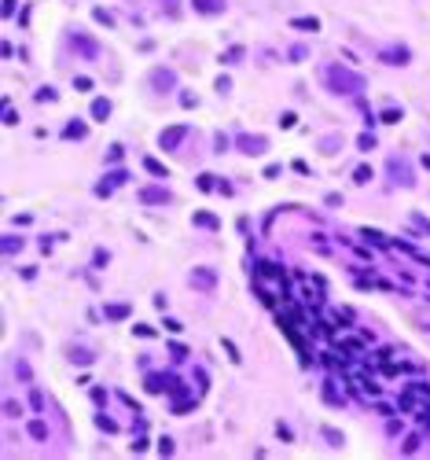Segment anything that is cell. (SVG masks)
Returning a JSON list of instances; mask_svg holds the SVG:
<instances>
[{"label":"cell","instance_id":"22","mask_svg":"<svg viewBox=\"0 0 430 460\" xmlns=\"http://www.w3.org/2000/svg\"><path fill=\"white\" fill-rule=\"evenodd\" d=\"M96 423H100V431H107V435H114V431H118V423H114V420H107V416H96Z\"/></svg>","mask_w":430,"mask_h":460},{"label":"cell","instance_id":"12","mask_svg":"<svg viewBox=\"0 0 430 460\" xmlns=\"http://www.w3.org/2000/svg\"><path fill=\"white\" fill-rule=\"evenodd\" d=\"M191 280H195V287H213V272L210 269H195Z\"/></svg>","mask_w":430,"mask_h":460},{"label":"cell","instance_id":"15","mask_svg":"<svg viewBox=\"0 0 430 460\" xmlns=\"http://www.w3.org/2000/svg\"><path fill=\"white\" fill-rule=\"evenodd\" d=\"M107 317H111V320H125L129 317V305H107Z\"/></svg>","mask_w":430,"mask_h":460},{"label":"cell","instance_id":"5","mask_svg":"<svg viewBox=\"0 0 430 460\" xmlns=\"http://www.w3.org/2000/svg\"><path fill=\"white\" fill-rule=\"evenodd\" d=\"M173 81H177V78H173V74H170V70H166V67H158L155 74H151V85H155L158 92H166V88H173Z\"/></svg>","mask_w":430,"mask_h":460},{"label":"cell","instance_id":"16","mask_svg":"<svg viewBox=\"0 0 430 460\" xmlns=\"http://www.w3.org/2000/svg\"><path fill=\"white\" fill-rule=\"evenodd\" d=\"M195 225H203V228H217V218H213V213H203V210H199V213H195Z\"/></svg>","mask_w":430,"mask_h":460},{"label":"cell","instance_id":"21","mask_svg":"<svg viewBox=\"0 0 430 460\" xmlns=\"http://www.w3.org/2000/svg\"><path fill=\"white\" fill-rule=\"evenodd\" d=\"M70 357H74V361H78V364H88V361H92V354H88V350H78V346H74V350H70Z\"/></svg>","mask_w":430,"mask_h":460},{"label":"cell","instance_id":"30","mask_svg":"<svg viewBox=\"0 0 430 460\" xmlns=\"http://www.w3.org/2000/svg\"><path fill=\"white\" fill-rule=\"evenodd\" d=\"M360 147H364V151H368V147H375V136H372V133H364V136H360Z\"/></svg>","mask_w":430,"mask_h":460},{"label":"cell","instance_id":"29","mask_svg":"<svg viewBox=\"0 0 430 460\" xmlns=\"http://www.w3.org/2000/svg\"><path fill=\"white\" fill-rule=\"evenodd\" d=\"M180 103H184V107H195L199 100H195V92H180Z\"/></svg>","mask_w":430,"mask_h":460},{"label":"cell","instance_id":"6","mask_svg":"<svg viewBox=\"0 0 430 460\" xmlns=\"http://www.w3.org/2000/svg\"><path fill=\"white\" fill-rule=\"evenodd\" d=\"M236 144L247 151V155H261V151H265V140H257V136H239Z\"/></svg>","mask_w":430,"mask_h":460},{"label":"cell","instance_id":"2","mask_svg":"<svg viewBox=\"0 0 430 460\" xmlns=\"http://www.w3.org/2000/svg\"><path fill=\"white\" fill-rule=\"evenodd\" d=\"M180 140H184V126H173V129H166V133L158 136L162 151H173V147H180Z\"/></svg>","mask_w":430,"mask_h":460},{"label":"cell","instance_id":"1","mask_svg":"<svg viewBox=\"0 0 430 460\" xmlns=\"http://www.w3.org/2000/svg\"><path fill=\"white\" fill-rule=\"evenodd\" d=\"M327 85L335 92H360V78H353V74H342L339 67L327 70Z\"/></svg>","mask_w":430,"mask_h":460},{"label":"cell","instance_id":"9","mask_svg":"<svg viewBox=\"0 0 430 460\" xmlns=\"http://www.w3.org/2000/svg\"><path fill=\"white\" fill-rule=\"evenodd\" d=\"M92 118H96V121L111 118V100H96V103H92Z\"/></svg>","mask_w":430,"mask_h":460},{"label":"cell","instance_id":"28","mask_svg":"<svg viewBox=\"0 0 430 460\" xmlns=\"http://www.w3.org/2000/svg\"><path fill=\"white\" fill-rule=\"evenodd\" d=\"M29 405H34V409H44V394L34 390V394H29Z\"/></svg>","mask_w":430,"mask_h":460},{"label":"cell","instance_id":"13","mask_svg":"<svg viewBox=\"0 0 430 460\" xmlns=\"http://www.w3.org/2000/svg\"><path fill=\"white\" fill-rule=\"evenodd\" d=\"M26 431H29V435H34L37 442H44V438H48V427H44L41 420H34V423H29V427H26Z\"/></svg>","mask_w":430,"mask_h":460},{"label":"cell","instance_id":"8","mask_svg":"<svg viewBox=\"0 0 430 460\" xmlns=\"http://www.w3.org/2000/svg\"><path fill=\"white\" fill-rule=\"evenodd\" d=\"M195 4V11H203V15H217V11H224V0H191Z\"/></svg>","mask_w":430,"mask_h":460},{"label":"cell","instance_id":"18","mask_svg":"<svg viewBox=\"0 0 430 460\" xmlns=\"http://www.w3.org/2000/svg\"><path fill=\"white\" fill-rule=\"evenodd\" d=\"M290 26H298V29H320V19H290Z\"/></svg>","mask_w":430,"mask_h":460},{"label":"cell","instance_id":"10","mask_svg":"<svg viewBox=\"0 0 430 460\" xmlns=\"http://www.w3.org/2000/svg\"><path fill=\"white\" fill-rule=\"evenodd\" d=\"M85 133H88V129H85V121H78V118H74V121H70V126L63 129V136H67V140H81V136H85Z\"/></svg>","mask_w":430,"mask_h":460},{"label":"cell","instance_id":"32","mask_svg":"<svg viewBox=\"0 0 430 460\" xmlns=\"http://www.w3.org/2000/svg\"><path fill=\"white\" fill-rule=\"evenodd\" d=\"M136 335H140V339H151V335H155V331H151L147 324H136Z\"/></svg>","mask_w":430,"mask_h":460},{"label":"cell","instance_id":"23","mask_svg":"<svg viewBox=\"0 0 430 460\" xmlns=\"http://www.w3.org/2000/svg\"><path fill=\"white\" fill-rule=\"evenodd\" d=\"M360 236H364L368 243H379V247H386V239H382L379 232H372V228H364V232H360Z\"/></svg>","mask_w":430,"mask_h":460},{"label":"cell","instance_id":"3","mask_svg":"<svg viewBox=\"0 0 430 460\" xmlns=\"http://www.w3.org/2000/svg\"><path fill=\"white\" fill-rule=\"evenodd\" d=\"M324 397H327V405H342V402H346V394H342V383L335 379V376L324 383Z\"/></svg>","mask_w":430,"mask_h":460},{"label":"cell","instance_id":"25","mask_svg":"<svg viewBox=\"0 0 430 460\" xmlns=\"http://www.w3.org/2000/svg\"><path fill=\"white\" fill-rule=\"evenodd\" d=\"M287 55H290V59H294V63H298V59H305V55H309V52H305V44H294V48H290Z\"/></svg>","mask_w":430,"mask_h":460},{"label":"cell","instance_id":"14","mask_svg":"<svg viewBox=\"0 0 430 460\" xmlns=\"http://www.w3.org/2000/svg\"><path fill=\"white\" fill-rule=\"evenodd\" d=\"M52 100H59V92H55L52 85H44V88H37V103H52Z\"/></svg>","mask_w":430,"mask_h":460},{"label":"cell","instance_id":"4","mask_svg":"<svg viewBox=\"0 0 430 460\" xmlns=\"http://www.w3.org/2000/svg\"><path fill=\"white\" fill-rule=\"evenodd\" d=\"M140 199H144L147 206H162V203H170L173 195L166 192V188H144V192H140Z\"/></svg>","mask_w":430,"mask_h":460},{"label":"cell","instance_id":"26","mask_svg":"<svg viewBox=\"0 0 430 460\" xmlns=\"http://www.w3.org/2000/svg\"><path fill=\"white\" fill-rule=\"evenodd\" d=\"M368 177H372V170H368V166H357V173H353V180H357V184H364Z\"/></svg>","mask_w":430,"mask_h":460},{"label":"cell","instance_id":"27","mask_svg":"<svg viewBox=\"0 0 430 460\" xmlns=\"http://www.w3.org/2000/svg\"><path fill=\"white\" fill-rule=\"evenodd\" d=\"M96 22H103V26H114V19H111V15H107L103 8H96Z\"/></svg>","mask_w":430,"mask_h":460},{"label":"cell","instance_id":"11","mask_svg":"<svg viewBox=\"0 0 430 460\" xmlns=\"http://www.w3.org/2000/svg\"><path fill=\"white\" fill-rule=\"evenodd\" d=\"M379 59H386V63H408V48H390V52H379Z\"/></svg>","mask_w":430,"mask_h":460},{"label":"cell","instance_id":"24","mask_svg":"<svg viewBox=\"0 0 430 460\" xmlns=\"http://www.w3.org/2000/svg\"><path fill=\"white\" fill-rule=\"evenodd\" d=\"M324 435H327V442H331V446H342V435L335 431V427H324Z\"/></svg>","mask_w":430,"mask_h":460},{"label":"cell","instance_id":"20","mask_svg":"<svg viewBox=\"0 0 430 460\" xmlns=\"http://www.w3.org/2000/svg\"><path fill=\"white\" fill-rule=\"evenodd\" d=\"M170 379H173V376H170ZM170 379H162V376H147V390H162Z\"/></svg>","mask_w":430,"mask_h":460},{"label":"cell","instance_id":"7","mask_svg":"<svg viewBox=\"0 0 430 460\" xmlns=\"http://www.w3.org/2000/svg\"><path fill=\"white\" fill-rule=\"evenodd\" d=\"M118 184H125V173H114V177H107V180H100V188H96V195H111L114 188H118Z\"/></svg>","mask_w":430,"mask_h":460},{"label":"cell","instance_id":"31","mask_svg":"<svg viewBox=\"0 0 430 460\" xmlns=\"http://www.w3.org/2000/svg\"><path fill=\"white\" fill-rule=\"evenodd\" d=\"M276 435H280V438L287 442V438H290V427H287V423H276Z\"/></svg>","mask_w":430,"mask_h":460},{"label":"cell","instance_id":"19","mask_svg":"<svg viewBox=\"0 0 430 460\" xmlns=\"http://www.w3.org/2000/svg\"><path fill=\"white\" fill-rule=\"evenodd\" d=\"M19 247H22V239H19V236H4V254H15Z\"/></svg>","mask_w":430,"mask_h":460},{"label":"cell","instance_id":"17","mask_svg":"<svg viewBox=\"0 0 430 460\" xmlns=\"http://www.w3.org/2000/svg\"><path fill=\"white\" fill-rule=\"evenodd\" d=\"M144 166H147V170L155 173V177H166V173H170V170H166V166H162L158 159H144Z\"/></svg>","mask_w":430,"mask_h":460}]
</instances>
